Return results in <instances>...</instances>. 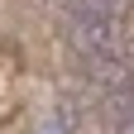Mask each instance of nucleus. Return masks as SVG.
Returning <instances> with one entry per match:
<instances>
[{"label":"nucleus","instance_id":"1","mask_svg":"<svg viewBox=\"0 0 134 134\" xmlns=\"http://www.w3.org/2000/svg\"><path fill=\"white\" fill-rule=\"evenodd\" d=\"M72 48L86 62H100V58H120V19L115 14H86V19H72Z\"/></svg>","mask_w":134,"mask_h":134},{"label":"nucleus","instance_id":"2","mask_svg":"<svg viewBox=\"0 0 134 134\" xmlns=\"http://www.w3.org/2000/svg\"><path fill=\"white\" fill-rule=\"evenodd\" d=\"M38 134H67V120H62V115H58V120H53V125H43Z\"/></svg>","mask_w":134,"mask_h":134}]
</instances>
